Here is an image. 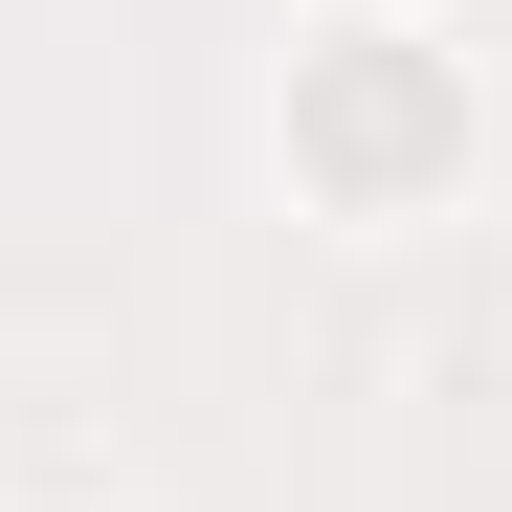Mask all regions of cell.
Masks as SVG:
<instances>
[{
    "instance_id": "1",
    "label": "cell",
    "mask_w": 512,
    "mask_h": 512,
    "mask_svg": "<svg viewBox=\"0 0 512 512\" xmlns=\"http://www.w3.org/2000/svg\"><path fill=\"white\" fill-rule=\"evenodd\" d=\"M446 156H468V67L423 45V23H312L290 45V179L334 223H401Z\"/></svg>"
}]
</instances>
